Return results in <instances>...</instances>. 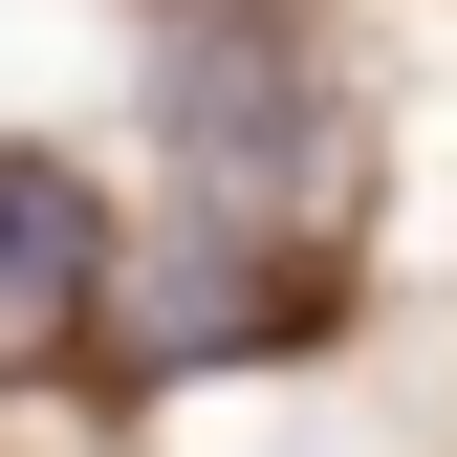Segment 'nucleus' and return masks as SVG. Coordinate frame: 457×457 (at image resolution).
Segmentation results:
<instances>
[{"instance_id": "nucleus-4", "label": "nucleus", "mask_w": 457, "mask_h": 457, "mask_svg": "<svg viewBox=\"0 0 457 457\" xmlns=\"http://www.w3.org/2000/svg\"><path fill=\"white\" fill-rule=\"evenodd\" d=\"M44 349H87V283H44L22 240H0V370H44Z\"/></svg>"}, {"instance_id": "nucleus-1", "label": "nucleus", "mask_w": 457, "mask_h": 457, "mask_svg": "<svg viewBox=\"0 0 457 457\" xmlns=\"http://www.w3.org/2000/svg\"><path fill=\"white\" fill-rule=\"evenodd\" d=\"M153 131H175L196 218H262V240L349 218V131H327V66L283 44V0H175L153 22Z\"/></svg>"}, {"instance_id": "nucleus-2", "label": "nucleus", "mask_w": 457, "mask_h": 457, "mask_svg": "<svg viewBox=\"0 0 457 457\" xmlns=\"http://www.w3.org/2000/svg\"><path fill=\"white\" fill-rule=\"evenodd\" d=\"M327 327V283H305V240H262V218H175V240H131L87 283V370H240V349H305Z\"/></svg>"}, {"instance_id": "nucleus-3", "label": "nucleus", "mask_w": 457, "mask_h": 457, "mask_svg": "<svg viewBox=\"0 0 457 457\" xmlns=\"http://www.w3.org/2000/svg\"><path fill=\"white\" fill-rule=\"evenodd\" d=\"M0 240H22L44 283H109V218H87V175H66V153H0Z\"/></svg>"}]
</instances>
